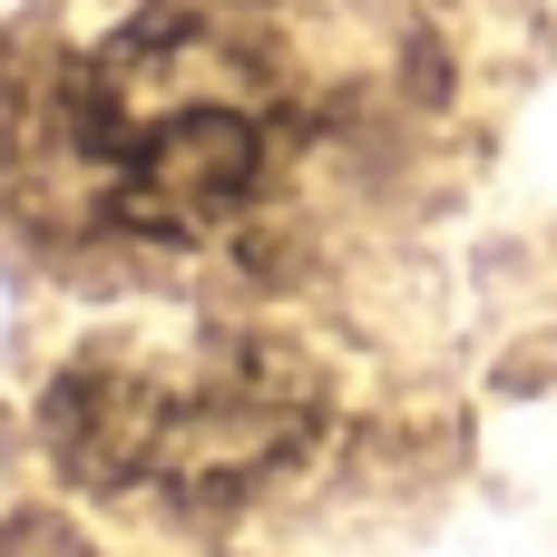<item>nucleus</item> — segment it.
<instances>
[{
  "mask_svg": "<svg viewBox=\"0 0 557 557\" xmlns=\"http://www.w3.org/2000/svg\"><path fill=\"white\" fill-rule=\"evenodd\" d=\"M323 108L235 10H157L59 69L20 127V196L69 245L215 255L313 166Z\"/></svg>",
  "mask_w": 557,
  "mask_h": 557,
  "instance_id": "nucleus-1",
  "label": "nucleus"
},
{
  "mask_svg": "<svg viewBox=\"0 0 557 557\" xmlns=\"http://www.w3.org/2000/svg\"><path fill=\"white\" fill-rule=\"evenodd\" d=\"M323 421V382L294 343L264 333H157V343H88L49 382V450L88 490L147 499H225L284 470Z\"/></svg>",
  "mask_w": 557,
  "mask_h": 557,
  "instance_id": "nucleus-2",
  "label": "nucleus"
}]
</instances>
